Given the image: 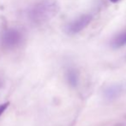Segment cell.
<instances>
[{
  "mask_svg": "<svg viewBox=\"0 0 126 126\" xmlns=\"http://www.w3.org/2000/svg\"><path fill=\"white\" fill-rule=\"evenodd\" d=\"M111 2H112V3H117V2H118L119 0H110Z\"/></svg>",
  "mask_w": 126,
  "mask_h": 126,
  "instance_id": "7",
  "label": "cell"
},
{
  "mask_svg": "<svg viewBox=\"0 0 126 126\" xmlns=\"http://www.w3.org/2000/svg\"><path fill=\"white\" fill-rule=\"evenodd\" d=\"M1 85H2V84H1V82H0V87H1Z\"/></svg>",
  "mask_w": 126,
  "mask_h": 126,
  "instance_id": "8",
  "label": "cell"
},
{
  "mask_svg": "<svg viewBox=\"0 0 126 126\" xmlns=\"http://www.w3.org/2000/svg\"><path fill=\"white\" fill-rule=\"evenodd\" d=\"M59 10V4L56 0H41L31 7L28 17L33 23L40 25L56 16Z\"/></svg>",
  "mask_w": 126,
  "mask_h": 126,
  "instance_id": "1",
  "label": "cell"
},
{
  "mask_svg": "<svg viewBox=\"0 0 126 126\" xmlns=\"http://www.w3.org/2000/svg\"><path fill=\"white\" fill-rule=\"evenodd\" d=\"M9 105H10V102H5L3 103V104H0V116L4 112L5 110L8 108Z\"/></svg>",
  "mask_w": 126,
  "mask_h": 126,
  "instance_id": "6",
  "label": "cell"
},
{
  "mask_svg": "<svg viewBox=\"0 0 126 126\" xmlns=\"http://www.w3.org/2000/svg\"><path fill=\"white\" fill-rule=\"evenodd\" d=\"M22 34L20 31L15 28H10L4 31L1 37V44L7 49L14 48L21 44Z\"/></svg>",
  "mask_w": 126,
  "mask_h": 126,
  "instance_id": "2",
  "label": "cell"
},
{
  "mask_svg": "<svg viewBox=\"0 0 126 126\" xmlns=\"http://www.w3.org/2000/svg\"><path fill=\"white\" fill-rule=\"evenodd\" d=\"M125 45H126V31L118 35L112 40V43H111V46L114 48H119V47H124Z\"/></svg>",
  "mask_w": 126,
  "mask_h": 126,
  "instance_id": "4",
  "label": "cell"
},
{
  "mask_svg": "<svg viewBox=\"0 0 126 126\" xmlns=\"http://www.w3.org/2000/svg\"><path fill=\"white\" fill-rule=\"evenodd\" d=\"M67 77H68L69 82L71 85H76V81H77V76H76V72L74 70H69L68 74H67Z\"/></svg>",
  "mask_w": 126,
  "mask_h": 126,
  "instance_id": "5",
  "label": "cell"
},
{
  "mask_svg": "<svg viewBox=\"0 0 126 126\" xmlns=\"http://www.w3.org/2000/svg\"><path fill=\"white\" fill-rule=\"evenodd\" d=\"M92 21V16L91 15H82L77 19L71 22L68 26H67L66 31L70 34H76L82 31L85 28L88 26V24Z\"/></svg>",
  "mask_w": 126,
  "mask_h": 126,
  "instance_id": "3",
  "label": "cell"
}]
</instances>
